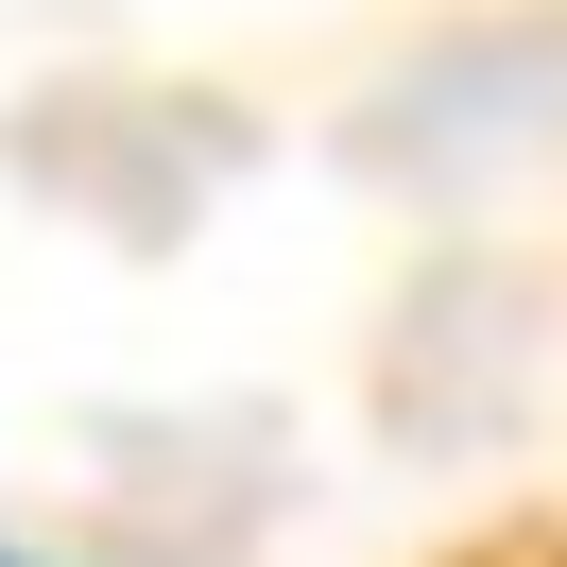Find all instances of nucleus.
Here are the masks:
<instances>
[{"instance_id": "1", "label": "nucleus", "mask_w": 567, "mask_h": 567, "mask_svg": "<svg viewBox=\"0 0 567 567\" xmlns=\"http://www.w3.org/2000/svg\"><path fill=\"white\" fill-rule=\"evenodd\" d=\"M0 567H52V550H0Z\"/></svg>"}]
</instances>
